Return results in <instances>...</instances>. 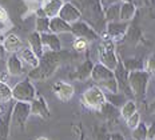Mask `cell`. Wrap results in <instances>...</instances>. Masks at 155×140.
Returning a JSON list of instances; mask_svg holds the SVG:
<instances>
[{
	"mask_svg": "<svg viewBox=\"0 0 155 140\" xmlns=\"http://www.w3.org/2000/svg\"><path fill=\"white\" fill-rule=\"evenodd\" d=\"M72 48L76 52H84V51H87V48H88V41H87L86 39L76 37L72 43Z\"/></svg>",
	"mask_w": 155,
	"mask_h": 140,
	"instance_id": "obj_31",
	"label": "cell"
},
{
	"mask_svg": "<svg viewBox=\"0 0 155 140\" xmlns=\"http://www.w3.org/2000/svg\"><path fill=\"white\" fill-rule=\"evenodd\" d=\"M30 108H31V115L39 116V118H41V119H48L51 116L48 104L43 96L35 97V99L30 103Z\"/></svg>",
	"mask_w": 155,
	"mask_h": 140,
	"instance_id": "obj_13",
	"label": "cell"
},
{
	"mask_svg": "<svg viewBox=\"0 0 155 140\" xmlns=\"http://www.w3.org/2000/svg\"><path fill=\"white\" fill-rule=\"evenodd\" d=\"M147 140H155V123L147 127Z\"/></svg>",
	"mask_w": 155,
	"mask_h": 140,
	"instance_id": "obj_34",
	"label": "cell"
},
{
	"mask_svg": "<svg viewBox=\"0 0 155 140\" xmlns=\"http://www.w3.org/2000/svg\"><path fill=\"white\" fill-rule=\"evenodd\" d=\"M114 75H115L116 83H118L119 92L122 91V93H124L126 96H132L131 91H130V86H128V71L124 68L122 60H119L118 66L115 67Z\"/></svg>",
	"mask_w": 155,
	"mask_h": 140,
	"instance_id": "obj_10",
	"label": "cell"
},
{
	"mask_svg": "<svg viewBox=\"0 0 155 140\" xmlns=\"http://www.w3.org/2000/svg\"><path fill=\"white\" fill-rule=\"evenodd\" d=\"M132 138L135 140H147V125L140 122L132 129Z\"/></svg>",
	"mask_w": 155,
	"mask_h": 140,
	"instance_id": "obj_28",
	"label": "cell"
},
{
	"mask_svg": "<svg viewBox=\"0 0 155 140\" xmlns=\"http://www.w3.org/2000/svg\"><path fill=\"white\" fill-rule=\"evenodd\" d=\"M41 44H43L44 52H59L62 51V43L58 35L52 32H46V34H40Z\"/></svg>",
	"mask_w": 155,
	"mask_h": 140,
	"instance_id": "obj_14",
	"label": "cell"
},
{
	"mask_svg": "<svg viewBox=\"0 0 155 140\" xmlns=\"http://www.w3.org/2000/svg\"><path fill=\"white\" fill-rule=\"evenodd\" d=\"M35 97H36V90H35L34 84L31 83V80L28 79L19 81L12 88V99L16 102L31 103Z\"/></svg>",
	"mask_w": 155,
	"mask_h": 140,
	"instance_id": "obj_6",
	"label": "cell"
},
{
	"mask_svg": "<svg viewBox=\"0 0 155 140\" xmlns=\"http://www.w3.org/2000/svg\"><path fill=\"white\" fill-rule=\"evenodd\" d=\"M8 20V12L4 7L0 5V23H5Z\"/></svg>",
	"mask_w": 155,
	"mask_h": 140,
	"instance_id": "obj_35",
	"label": "cell"
},
{
	"mask_svg": "<svg viewBox=\"0 0 155 140\" xmlns=\"http://www.w3.org/2000/svg\"><path fill=\"white\" fill-rule=\"evenodd\" d=\"M12 99V88L7 83L0 81V103H8Z\"/></svg>",
	"mask_w": 155,
	"mask_h": 140,
	"instance_id": "obj_29",
	"label": "cell"
},
{
	"mask_svg": "<svg viewBox=\"0 0 155 140\" xmlns=\"http://www.w3.org/2000/svg\"><path fill=\"white\" fill-rule=\"evenodd\" d=\"M30 115H31L30 103L18 102L15 104L14 109L11 111V122L14 125L24 128V125H25V123H27L28 118H30Z\"/></svg>",
	"mask_w": 155,
	"mask_h": 140,
	"instance_id": "obj_7",
	"label": "cell"
},
{
	"mask_svg": "<svg viewBox=\"0 0 155 140\" xmlns=\"http://www.w3.org/2000/svg\"><path fill=\"white\" fill-rule=\"evenodd\" d=\"M139 123H140V115H139V112H138V111L134 113V115H131L130 118L126 120V124H127V127L130 129H134L135 127L139 124Z\"/></svg>",
	"mask_w": 155,
	"mask_h": 140,
	"instance_id": "obj_33",
	"label": "cell"
},
{
	"mask_svg": "<svg viewBox=\"0 0 155 140\" xmlns=\"http://www.w3.org/2000/svg\"><path fill=\"white\" fill-rule=\"evenodd\" d=\"M52 91L56 95V97L62 102H68L72 99L74 93H75V88H74L72 84L66 83V81H56L52 86Z\"/></svg>",
	"mask_w": 155,
	"mask_h": 140,
	"instance_id": "obj_12",
	"label": "cell"
},
{
	"mask_svg": "<svg viewBox=\"0 0 155 140\" xmlns=\"http://www.w3.org/2000/svg\"><path fill=\"white\" fill-rule=\"evenodd\" d=\"M91 79L95 81V84L98 87H101L102 90H106L110 93L119 92L114 71L108 70L107 67L102 66L101 63L94 64L91 71Z\"/></svg>",
	"mask_w": 155,
	"mask_h": 140,
	"instance_id": "obj_2",
	"label": "cell"
},
{
	"mask_svg": "<svg viewBox=\"0 0 155 140\" xmlns=\"http://www.w3.org/2000/svg\"><path fill=\"white\" fill-rule=\"evenodd\" d=\"M9 76H11V75H9V73L7 72V71H4V72L0 73V81H3V83H7Z\"/></svg>",
	"mask_w": 155,
	"mask_h": 140,
	"instance_id": "obj_38",
	"label": "cell"
},
{
	"mask_svg": "<svg viewBox=\"0 0 155 140\" xmlns=\"http://www.w3.org/2000/svg\"><path fill=\"white\" fill-rule=\"evenodd\" d=\"M71 34L75 35V37L86 39L88 43L90 41H95V40H98V39H101L98 35V32L94 30V28L90 27L87 23L80 21V20L74 23V24H71Z\"/></svg>",
	"mask_w": 155,
	"mask_h": 140,
	"instance_id": "obj_8",
	"label": "cell"
},
{
	"mask_svg": "<svg viewBox=\"0 0 155 140\" xmlns=\"http://www.w3.org/2000/svg\"><path fill=\"white\" fill-rule=\"evenodd\" d=\"M130 23L128 21H108L107 27H106V35L114 41H118L120 39L124 37V35L127 34Z\"/></svg>",
	"mask_w": 155,
	"mask_h": 140,
	"instance_id": "obj_9",
	"label": "cell"
},
{
	"mask_svg": "<svg viewBox=\"0 0 155 140\" xmlns=\"http://www.w3.org/2000/svg\"><path fill=\"white\" fill-rule=\"evenodd\" d=\"M92 67H94L92 61L91 60H86L84 63H82L79 67L76 68V71L71 75V77H72V79L79 80V81H84V80L88 79V77H91Z\"/></svg>",
	"mask_w": 155,
	"mask_h": 140,
	"instance_id": "obj_20",
	"label": "cell"
},
{
	"mask_svg": "<svg viewBox=\"0 0 155 140\" xmlns=\"http://www.w3.org/2000/svg\"><path fill=\"white\" fill-rule=\"evenodd\" d=\"M4 52H5L4 47H3V44H0V57H3V56H4Z\"/></svg>",
	"mask_w": 155,
	"mask_h": 140,
	"instance_id": "obj_40",
	"label": "cell"
},
{
	"mask_svg": "<svg viewBox=\"0 0 155 140\" xmlns=\"http://www.w3.org/2000/svg\"><path fill=\"white\" fill-rule=\"evenodd\" d=\"M35 27H36V32H39V34L50 32V19L46 18V16L38 18L36 23H35Z\"/></svg>",
	"mask_w": 155,
	"mask_h": 140,
	"instance_id": "obj_30",
	"label": "cell"
},
{
	"mask_svg": "<svg viewBox=\"0 0 155 140\" xmlns=\"http://www.w3.org/2000/svg\"><path fill=\"white\" fill-rule=\"evenodd\" d=\"M148 112H150V113H155V99L150 103V106H148Z\"/></svg>",
	"mask_w": 155,
	"mask_h": 140,
	"instance_id": "obj_39",
	"label": "cell"
},
{
	"mask_svg": "<svg viewBox=\"0 0 155 140\" xmlns=\"http://www.w3.org/2000/svg\"><path fill=\"white\" fill-rule=\"evenodd\" d=\"M82 103L84 104L87 108L102 109L104 107V104L107 103L106 102V92L98 86L90 87L82 95Z\"/></svg>",
	"mask_w": 155,
	"mask_h": 140,
	"instance_id": "obj_5",
	"label": "cell"
},
{
	"mask_svg": "<svg viewBox=\"0 0 155 140\" xmlns=\"http://www.w3.org/2000/svg\"><path fill=\"white\" fill-rule=\"evenodd\" d=\"M151 75L147 71H132L128 72V86H130L131 95L135 99H144L148 88V81H150Z\"/></svg>",
	"mask_w": 155,
	"mask_h": 140,
	"instance_id": "obj_4",
	"label": "cell"
},
{
	"mask_svg": "<svg viewBox=\"0 0 155 140\" xmlns=\"http://www.w3.org/2000/svg\"><path fill=\"white\" fill-rule=\"evenodd\" d=\"M7 72L11 76H20L24 72L23 63L16 54H11L7 59Z\"/></svg>",
	"mask_w": 155,
	"mask_h": 140,
	"instance_id": "obj_17",
	"label": "cell"
},
{
	"mask_svg": "<svg viewBox=\"0 0 155 140\" xmlns=\"http://www.w3.org/2000/svg\"><path fill=\"white\" fill-rule=\"evenodd\" d=\"M119 12H120V3L108 5L104 11V16H106V19H107V21H118Z\"/></svg>",
	"mask_w": 155,
	"mask_h": 140,
	"instance_id": "obj_27",
	"label": "cell"
},
{
	"mask_svg": "<svg viewBox=\"0 0 155 140\" xmlns=\"http://www.w3.org/2000/svg\"><path fill=\"white\" fill-rule=\"evenodd\" d=\"M124 68L128 71V72H132V71H142L144 70V64L143 61L138 57H127V59L122 60Z\"/></svg>",
	"mask_w": 155,
	"mask_h": 140,
	"instance_id": "obj_24",
	"label": "cell"
},
{
	"mask_svg": "<svg viewBox=\"0 0 155 140\" xmlns=\"http://www.w3.org/2000/svg\"><path fill=\"white\" fill-rule=\"evenodd\" d=\"M28 44H30V48L34 51V54L40 59L44 54L43 50V44H41V39H40V34L39 32H32V34L28 36Z\"/></svg>",
	"mask_w": 155,
	"mask_h": 140,
	"instance_id": "obj_22",
	"label": "cell"
},
{
	"mask_svg": "<svg viewBox=\"0 0 155 140\" xmlns=\"http://www.w3.org/2000/svg\"><path fill=\"white\" fill-rule=\"evenodd\" d=\"M122 2H131V3H135L137 0H122Z\"/></svg>",
	"mask_w": 155,
	"mask_h": 140,
	"instance_id": "obj_42",
	"label": "cell"
},
{
	"mask_svg": "<svg viewBox=\"0 0 155 140\" xmlns=\"http://www.w3.org/2000/svg\"><path fill=\"white\" fill-rule=\"evenodd\" d=\"M122 0H101V3H102V5L104 7V9L108 7V5H111V4H116V3H120Z\"/></svg>",
	"mask_w": 155,
	"mask_h": 140,
	"instance_id": "obj_36",
	"label": "cell"
},
{
	"mask_svg": "<svg viewBox=\"0 0 155 140\" xmlns=\"http://www.w3.org/2000/svg\"><path fill=\"white\" fill-rule=\"evenodd\" d=\"M58 16L66 23H68V24H74V23L80 20L82 14H80V11L72 4V3L67 2V3H63V5H62V8H60L59 15Z\"/></svg>",
	"mask_w": 155,
	"mask_h": 140,
	"instance_id": "obj_11",
	"label": "cell"
},
{
	"mask_svg": "<svg viewBox=\"0 0 155 140\" xmlns=\"http://www.w3.org/2000/svg\"><path fill=\"white\" fill-rule=\"evenodd\" d=\"M62 61V51L59 52H44L40 57V63L30 72V79L46 80L55 73L56 68Z\"/></svg>",
	"mask_w": 155,
	"mask_h": 140,
	"instance_id": "obj_1",
	"label": "cell"
},
{
	"mask_svg": "<svg viewBox=\"0 0 155 140\" xmlns=\"http://www.w3.org/2000/svg\"><path fill=\"white\" fill-rule=\"evenodd\" d=\"M9 123H11V112H8L5 116L0 115V140H7Z\"/></svg>",
	"mask_w": 155,
	"mask_h": 140,
	"instance_id": "obj_26",
	"label": "cell"
},
{
	"mask_svg": "<svg viewBox=\"0 0 155 140\" xmlns=\"http://www.w3.org/2000/svg\"><path fill=\"white\" fill-rule=\"evenodd\" d=\"M36 140H50L48 138H44V136H40V138H38Z\"/></svg>",
	"mask_w": 155,
	"mask_h": 140,
	"instance_id": "obj_41",
	"label": "cell"
},
{
	"mask_svg": "<svg viewBox=\"0 0 155 140\" xmlns=\"http://www.w3.org/2000/svg\"><path fill=\"white\" fill-rule=\"evenodd\" d=\"M137 14V4L131 2H120V12H119V20L128 21L132 20V18Z\"/></svg>",
	"mask_w": 155,
	"mask_h": 140,
	"instance_id": "obj_18",
	"label": "cell"
},
{
	"mask_svg": "<svg viewBox=\"0 0 155 140\" xmlns=\"http://www.w3.org/2000/svg\"><path fill=\"white\" fill-rule=\"evenodd\" d=\"M137 111H138L137 102H135V100H132V99H130V100H127V102H126L123 106L120 107V116H122V119L127 120L131 115H134Z\"/></svg>",
	"mask_w": 155,
	"mask_h": 140,
	"instance_id": "obj_25",
	"label": "cell"
},
{
	"mask_svg": "<svg viewBox=\"0 0 155 140\" xmlns=\"http://www.w3.org/2000/svg\"><path fill=\"white\" fill-rule=\"evenodd\" d=\"M63 0H44L43 5H41V11L46 18L52 19L59 15V11L63 5Z\"/></svg>",
	"mask_w": 155,
	"mask_h": 140,
	"instance_id": "obj_16",
	"label": "cell"
},
{
	"mask_svg": "<svg viewBox=\"0 0 155 140\" xmlns=\"http://www.w3.org/2000/svg\"><path fill=\"white\" fill-rule=\"evenodd\" d=\"M110 140H126V139L120 132H115V133H111V135H110Z\"/></svg>",
	"mask_w": 155,
	"mask_h": 140,
	"instance_id": "obj_37",
	"label": "cell"
},
{
	"mask_svg": "<svg viewBox=\"0 0 155 140\" xmlns=\"http://www.w3.org/2000/svg\"><path fill=\"white\" fill-rule=\"evenodd\" d=\"M106 102H107L108 104H111V106L120 108V107L127 102V96L122 92H115V93L108 92V93H106Z\"/></svg>",
	"mask_w": 155,
	"mask_h": 140,
	"instance_id": "obj_23",
	"label": "cell"
},
{
	"mask_svg": "<svg viewBox=\"0 0 155 140\" xmlns=\"http://www.w3.org/2000/svg\"><path fill=\"white\" fill-rule=\"evenodd\" d=\"M50 32H52L55 35L64 34V32H70L71 34V24L62 20L59 16H56V18L50 19Z\"/></svg>",
	"mask_w": 155,
	"mask_h": 140,
	"instance_id": "obj_21",
	"label": "cell"
},
{
	"mask_svg": "<svg viewBox=\"0 0 155 140\" xmlns=\"http://www.w3.org/2000/svg\"><path fill=\"white\" fill-rule=\"evenodd\" d=\"M98 60L102 66L107 67L111 71H114L119 63L115 51V41L111 40L107 35H104V37L102 39L101 44L98 47Z\"/></svg>",
	"mask_w": 155,
	"mask_h": 140,
	"instance_id": "obj_3",
	"label": "cell"
},
{
	"mask_svg": "<svg viewBox=\"0 0 155 140\" xmlns=\"http://www.w3.org/2000/svg\"><path fill=\"white\" fill-rule=\"evenodd\" d=\"M0 40H2V32H0Z\"/></svg>",
	"mask_w": 155,
	"mask_h": 140,
	"instance_id": "obj_43",
	"label": "cell"
},
{
	"mask_svg": "<svg viewBox=\"0 0 155 140\" xmlns=\"http://www.w3.org/2000/svg\"><path fill=\"white\" fill-rule=\"evenodd\" d=\"M144 71H147L150 75H155V54H151L148 59L144 63Z\"/></svg>",
	"mask_w": 155,
	"mask_h": 140,
	"instance_id": "obj_32",
	"label": "cell"
},
{
	"mask_svg": "<svg viewBox=\"0 0 155 140\" xmlns=\"http://www.w3.org/2000/svg\"><path fill=\"white\" fill-rule=\"evenodd\" d=\"M16 55L19 56V59L21 60V63L27 64L31 68H36L40 63V59L34 54V51L30 47H21L20 50L16 52Z\"/></svg>",
	"mask_w": 155,
	"mask_h": 140,
	"instance_id": "obj_15",
	"label": "cell"
},
{
	"mask_svg": "<svg viewBox=\"0 0 155 140\" xmlns=\"http://www.w3.org/2000/svg\"><path fill=\"white\" fill-rule=\"evenodd\" d=\"M3 47L4 50L9 52V54H16L21 47H23V41L21 39L15 34H9L4 37V41H3Z\"/></svg>",
	"mask_w": 155,
	"mask_h": 140,
	"instance_id": "obj_19",
	"label": "cell"
}]
</instances>
